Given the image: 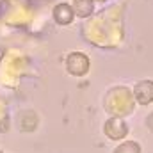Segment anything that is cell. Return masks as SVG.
Masks as SVG:
<instances>
[{
	"label": "cell",
	"mask_w": 153,
	"mask_h": 153,
	"mask_svg": "<svg viewBox=\"0 0 153 153\" xmlns=\"http://www.w3.org/2000/svg\"><path fill=\"white\" fill-rule=\"evenodd\" d=\"M53 16H55V20L59 23H70L71 18H73V11H71V7L68 4H59L55 7V11H53Z\"/></svg>",
	"instance_id": "cell-1"
}]
</instances>
